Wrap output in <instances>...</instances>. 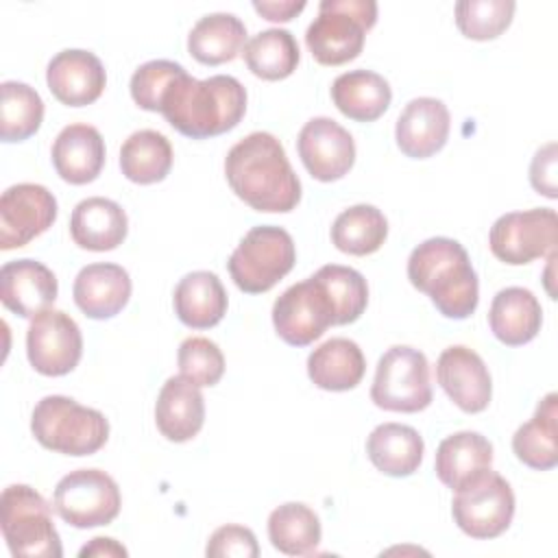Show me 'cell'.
<instances>
[{"label":"cell","instance_id":"cell-22","mask_svg":"<svg viewBox=\"0 0 558 558\" xmlns=\"http://www.w3.org/2000/svg\"><path fill=\"white\" fill-rule=\"evenodd\" d=\"M155 423L172 442L192 440L205 423V399L201 388L183 375L168 377L155 403Z\"/></svg>","mask_w":558,"mask_h":558},{"label":"cell","instance_id":"cell-5","mask_svg":"<svg viewBox=\"0 0 558 558\" xmlns=\"http://www.w3.org/2000/svg\"><path fill=\"white\" fill-rule=\"evenodd\" d=\"M375 22V0H323L305 31V44L320 65H342L362 52L366 31Z\"/></svg>","mask_w":558,"mask_h":558},{"label":"cell","instance_id":"cell-7","mask_svg":"<svg viewBox=\"0 0 558 558\" xmlns=\"http://www.w3.org/2000/svg\"><path fill=\"white\" fill-rule=\"evenodd\" d=\"M294 262L292 235L275 225H259L246 231L231 253L227 268L242 292L262 294L281 281L294 268Z\"/></svg>","mask_w":558,"mask_h":558},{"label":"cell","instance_id":"cell-13","mask_svg":"<svg viewBox=\"0 0 558 558\" xmlns=\"http://www.w3.org/2000/svg\"><path fill=\"white\" fill-rule=\"evenodd\" d=\"M31 366L46 377H61L76 368L83 355V336L76 320L61 310L37 314L26 331Z\"/></svg>","mask_w":558,"mask_h":558},{"label":"cell","instance_id":"cell-21","mask_svg":"<svg viewBox=\"0 0 558 558\" xmlns=\"http://www.w3.org/2000/svg\"><path fill=\"white\" fill-rule=\"evenodd\" d=\"M52 163L57 174L72 183H92L105 166V140L92 124H68L52 144Z\"/></svg>","mask_w":558,"mask_h":558},{"label":"cell","instance_id":"cell-26","mask_svg":"<svg viewBox=\"0 0 558 558\" xmlns=\"http://www.w3.org/2000/svg\"><path fill=\"white\" fill-rule=\"evenodd\" d=\"M493 445L480 432H456L447 436L436 449V475L451 490L462 488L473 477L490 469Z\"/></svg>","mask_w":558,"mask_h":558},{"label":"cell","instance_id":"cell-39","mask_svg":"<svg viewBox=\"0 0 558 558\" xmlns=\"http://www.w3.org/2000/svg\"><path fill=\"white\" fill-rule=\"evenodd\" d=\"M179 371L185 379L201 386H216L225 373V355L220 347L203 336H190L179 344Z\"/></svg>","mask_w":558,"mask_h":558},{"label":"cell","instance_id":"cell-36","mask_svg":"<svg viewBox=\"0 0 558 558\" xmlns=\"http://www.w3.org/2000/svg\"><path fill=\"white\" fill-rule=\"evenodd\" d=\"M0 135L4 142H24L35 135L44 120V100L26 83L4 81L0 85Z\"/></svg>","mask_w":558,"mask_h":558},{"label":"cell","instance_id":"cell-33","mask_svg":"<svg viewBox=\"0 0 558 558\" xmlns=\"http://www.w3.org/2000/svg\"><path fill=\"white\" fill-rule=\"evenodd\" d=\"M268 538L286 556H307L320 543V519L305 504H281L268 517Z\"/></svg>","mask_w":558,"mask_h":558},{"label":"cell","instance_id":"cell-9","mask_svg":"<svg viewBox=\"0 0 558 558\" xmlns=\"http://www.w3.org/2000/svg\"><path fill=\"white\" fill-rule=\"evenodd\" d=\"M116 480L100 469H76L63 475L52 493V510L74 527L109 525L120 514Z\"/></svg>","mask_w":558,"mask_h":558},{"label":"cell","instance_id":"cell-24","mask_svg":"<svg viewBox=\"0 0 558 558\" xmlns=\"http://www.w3.org/2000/svg\"><path fill=\"white\" fill-rule=\"evenodd\" d=\"M543 323L538 299L519 286L499 290L488 310V325L495 338L508 347H521L536 338Z\"/></svg>","mask_w":558,"mask_h":558},{"label":"cell","instance_id":"cell-32","mask_svg":"<svg viewBox=\"0 0 558 558\" xmlns=\"http://www.w3.org/2000/svg\"><path fill=\"white\" fill-rule=\"evenodd\" d=\"M172 168V146L168 137L153 129L131 133L120 148L122 174L140 185L163 181Z\"/></svg>","mask_w":558,"mask_h":558},{"label":"cell","instance_id":"cell-18","mask_svg":"<svg viewBox=\"0 0 558 558\" xmlns=\"http://www.w3.org/2000/svg\"><path fill=\"white\" fill-rule=\"evenodd\" d=\"M449 109L442 100L421 96L410 100L397 118L395 140L399 150L412 159L436 155L449 137Z\"/></svg>","mask_w":558,"mask_h":558},{"label":"cell","instance_id":"cell-23","mask_svg":"<svg viewBox=\"0 0 558 558\" xmlns=\"http://www.w3.org/2000/svg\"><path fill=\"white\" fill-rule=\"evenodd\" d=\"M126 231V211L111 198L89 196L72 209L70 235L81 248L111 251L124 242Z\"/></svg>","mask_w":558,"mask_h":558},{"label":"cell","instance_id":"cell-19","mask_svg":"<svg viewBox=\"0 0 558 558\" xmlns=\"http://www.w3.org/2000/svg\"><path fill=\"white\" fill-rule=\"evenodd\" d=\"M59 292L54 272L37 259L7 262L0 270V299L22 318H35L50 310Z\"/></svg>","mask_w":558,"mask_h":558},{"label":"cell","instance_id":"cell-20","mask_svg":"<svg viewBox=\"0 0 558 558\" xmlns=\"http://www.w3.org/2000/svg\"><path fill=\"white\" fill-rule=\"evenodd\" d=\"M76 307L94 318L105 320L122 312L131 296V277L129 272L109 262L87 264L78 270L72 286Z\"/></svg>","mask_w":558,"mask_h":558},{"label":"cell","instance_id":"cell-37","mask_svg":"<svg viewBox=\"0 0 558 558\" xmlns=\"http://www.w3.org/2000/svg\"><path fill=\"white\" fill-rule=\"evenodd\" d=\"M314 277L325 288L331 305L336 325L355 323L368 303V286L362 272L351 266L327 264L314 272Z\"/></svg>","mask_w":558,"mask_h":558},{"label":"cell","instance_id":"cell-27","mask_svg":"<svg viewBox=\"0 0 558 558\" xmlns=\"http://www.w3.org/2000/svg\"><path fill=\"white\" fill-rule=\"evenodd\" d=\"M423 451L425 442L421 434L403 423H381L366 440L368 460L390 477L412 475L423 462Z\"/></svg>","mask_w":558,"mask_h":558},{"label":"cell","instance_id":"cell-15","mask_svg":"<svg viewBox=\"0 0 558 558\" xmlns=\"http://www.w3.org/2000/svg\"><path fill=\"white\" fill-rule=\"evenodd\" d=\"M296 148L307 172L325 183L342 179L355 161L351 133L327 116L312 118L303 124Z\"/></svg>","mask_w":558,"mask_h":558},{"label":"cell","instance_id":"cell-17","mask_svg":"<svg viewBox=\"0 0 558 558\" xmlns=\"http://www.w3.org/2000/svg\"><path fill=\"white\" fill-rule=\"evenodd\" d=\"M46 83L59 102L68 107H85L98 100L105 92L107 72L94 52L68 48L50 59Z\"/></svg>","mask_w":558,"mask_h":558},{"label":"cell","instance_id":"cell-30","mask_svg":"<svg viewBox=\"0 0 558 558\" xmlns=\"http://www.w3.org/2000/svg\"><path fill=\"white\" fill-rule=\"evenodd\" d=\"M514 456L530 469L549 471L558 464V395L549 392L534 416L512 436Z\"/></svg>","mask_w":558,"mask_h":558},{"label":"cell","instance_id":"cell-35","mask_svg":"<svg viewBox=\"0 0 558 558\" xmlns=\"http://www.w3.org/2000/svg\"><path fill=\"white\" fill-rule=\"evenodd\" d=\"M248 70L264 81H281L296 70L299 44L286 28H266L253 35L242 50Z\"/></svg>","mask_w":558,"mask_h":558},{"label":"cell","instance_id":"cell-28","mask_svg":"<svg viewBox=\"0 0 558 558\" xmlns=\"http://www.w3.org/2000/svg\"><path fill=\"white\" fill-rule=\"evenodd\" d=\"M366 371V360L357 342L349 338H329L307 357V375L314 386L331 392L355 388Z\"/></svg>","mask_w":558,"mask_h":558},{"label":"cell","instance_id":"cell-43","mask_svg":"<svg viewBox=\"0 0 558 558\" xmlns=\"http://www.w3.org/2000/svg\"><path fill=\"white\" fill-rule=\"evenodd\" d=\"M253 9L270 22H288L305 9V0H255Z\"/></svg>","mask_w":558,"mask_h":558},{"label":"cell","instance_id":"cell-42","mask_svg":"<svg viewBox=\"0 0 558 558\" xmlns=\"http://www.w3.org/2000/svg\"><path fill=\"white\" fill-rule=\"evenodd\" d=\"M530 183L538 194H543L547 198L558 196V192H556V142L545 144L532 157Z\"/></svg>","mask_w":558,"mask_h":558},{"label":"cell","instance_id":"cell-11","mask_svg":"<svg viewBox=\"0 0 558 558\" xmlns=\"http://www.w3.org/2000/svg\"><path fill=\"white\" fill-rule=\"evenodd\" d=\"M558 216L549 207L510 211L499 216L488 233L493 255L510 266H523L556 253Z\"/></svg>","mask_w":558,"mask_h":558},{"label":"cell","instance_id":"cell-44","mask_svg":"<svg viewBox=\"0 0 558 558\" xmlns=\"http://www.w3.org/2000/svg\"><path fill=\"white\" fill-rule=\"evenodd\" d=\"M78 556L81 558H87V556H98V558H102V556H107V558H111V556H126V549L116 541V538H107V536H96V538H92L81 551H78Z\"/></svg>","mask_w":558,"mask_h":558},{"label":"cell","instance_id":"cell-29","mask_svg":"<svg viewBox=\"0 0 558 558\" xmlns=\"http://www.w3.org/2000/svg\"><path fill=\"white\" fill-rule=\"evenodd\" d=\"M331 100L338 111L355 122H373L390 107L388 81L371 70H351L331 83Z\"/></svg>","mask_w":558,"mask_h":558},{"label":"cell","instance_id":"cell-8","mask_svg":"<svg viewBox=\"0 0 558 558\" xmlns=\"http://www.w3.org/2000/svg\"><path fill=\"white\" fill-rule=\"evenodd\" d=\"M371 401L388 412H421L432 403L429 362L408 344L390 347L377 362Z\"/></svg>","mask_w":558,"mask_h":558},{"label":"cell","instance_id":"cell-1","mask_svg":"<svg viewBox=\"0 0 558 558\" xmlns=\"http://www.w3.org/2000/svg\"><path fill=\"white\" fill-rule=\"evenodd\" d=\"M225 177L238 198L255 211H292L301 201V181L283 144L266 131H253L231 146Z\"/></svg>","mask_w":558,"mask_h":558},{"label":"cell","instance_id":"cell-3","mask_svg":"<svg viewBox=\"0 0 558 558\" xmlns=\"http://www.w3.org/2000/svg\"><path fill=\"white\" fill-rule=\"evenodd\" d=\"M408 279L447 318H469L477 307V275L458 240L429 238L421 242L408 257Z\"/></svg>","mask_w":558,"mask_h":558},{"label":"cell","instance_id":"cell-4","mask_svg":"<svg viewBox=\"0 0 558 558\" xmlns=\"http://www.w3.org/2000/svg\"><path fill=\"white\" fill-rule=\"evenodd\" d=\"M31 432L41 447L57 453L92 456L107 442L109 421L72 397L48 395L33 408Z\"/></svg>","mask_w":558,"mask_h":558},{"label":"cell","instance_id":"cell-34","mask_svg":"<svg viewBox=\"0 0 558 558\" xmlns=\"http://www.w3.org/2000/svg\"><path fill=\"white\" fill-rule=\"evenodd\" d=\"M388 235V220L375 205H353L340 211L331 225V242L349 255H371L381 248Z\"/></svg>","mask_w":558,"mask_h":558},{"label":"cell","instance_id":"cell-10","mask_svg":"<svg viewBox=\"0 0 558 558\" xmlns=\"http://www.w3.org/2000/svg\"><path fill=\"white\" fill-rule=\"evenodd\" d=\"M451 514L471 538H495L512 523L514 493L499 473L486 469L456 490Z\"/></svg>","mask_w":558,"mask_h":558},{"label":"cell","instance_id":"cell-16","mask_svg":"<svg viewBox=\"0 0 558 558\" xmlns=\"http://www.w3.org/2000/svg\"><path fill=\"white\" fill-rule=\"evenodd\" d=\"M436 379L447 397L469 414L488 408L493 384L484 360L469 347H447L436 362Z\"/></svg>","mask_w":558,"mask_h":558},{"label":"cell","instance_id":"cell-14","mask_svg":"<svg viewBox=\"0 0 558 558\" xmlns=\"http://www.w3.org/2000/svg\"><path fill=\"white\" fill-rule=\"evenodd\" d=\"M57 220V198L39 183H17L0 196V248L11 251L41 235Z\"/></svg>","mask_w":558,"mask_h":558},{"label":"cell","instance_id":"cell-25","mask_svg":"<svg viewBox=\"0 0 558 558\" xmlns=\"http://www.w3.org/2000/svg\"><path fill=\"white\" fill-rule=\"evenodd\" d=\"M172 303L183 325L209 329L227 314V290L216 272L194 270L179 279Z\"/></svg>","mask_w":558,"mask_h":558},{"label":"cell","instance_id":"cell-38","mask_svg":"<svg viewBox=\"0 0 558 558\" xmlns=\"http://www.w3.org/2000/svg\"><path fill=\"white\" fill-rule=\"evenodd\" d=\"M514 9L512 0H462L456 4V24L469 39H495L510 26Z\"/></svg>","mask_w":558,"mask_h":558},{"label":"cell","instance_id":"cell-6","mask_svg":"<svg viewBox=\"0 0 558 558\" xmlns=\"http://www.w3.org/2000/svg\"><path fill=\"white\" fill-rule=\"evenodd\" d=\"M0 525L13 556L61 558L63 547L48 501L26 484H11L0 495Z\"/></svg>","mask_w":558,"mask_h":558},{"label":"cell","instance_id":"cell-12","mask_svg":"<svg viewBox=\"0 0 558 558\" xmlns=\"http://www.w3.org/2000/svg\"><path fill=\"white\" fill-rule=\"evenodd\" d=\"M272 325L277 336L292 347H307L318 340L327 327L336 325L333 305L314 275L277 296Z\"/></svg>","mask_w":558,"mask_h":558},{"label":"cell","instance_id":"cell-31","mask_svg":"<svg viewBox=\"0 0 558 558\" xmlns=\"http://www.w3.org/2000/svg\"><path fill=\"white\" fill-rule=\"evenodd\" d=\"M246 41V26L233 13H207L187 35L190 54L205 65L233 61Z\"/></svg>","mask_w":558,"mask_h":558},{"label":"cell","instance_id":"cell-41","mask_svg":"<svg viewBox=\"0 0 558 558\" xmlns=\"http://www.w3.org/2000/svg\"><path fill=\"white\" fill-rule=\"evenodd\" d=\"M205 554L211 558H222V556H238V558H257L259 547L255 534L244 527V525H222L218 527L205 547Z\"/></svg>","mask_w":558,"mask_h":558},{"label":"cell","instance_id":"cell-2","mask_svg":"<svg viewBox=\"0 0 558 558\" xmlns=\"http://www.w3.org/2000/svg\"><path fill=\"white\" fill-rule=\"evenodd\" d=\"M246 111V89L229 74L194 78L181 72L166 89L159 113L172 129L192 140L222 135L240 124Z\"/></svg>","mask_w":558,"mask_h":558},{"label":"cell","instance_id":"cell-40","mask_svg":"<svg viewBox=\"0 0 558 558\" xmlns=\"http://www.w3.org/2000/svg\"><path fill=\"white\" fill-rule=\"evenodd\" d=\"M181 72H185V68L168 59H153L142 63L131 76V96L135 105L146 111H159L168 85Z\"/></svg>","mask_w":558,"mask_h":558}]
</instances>
